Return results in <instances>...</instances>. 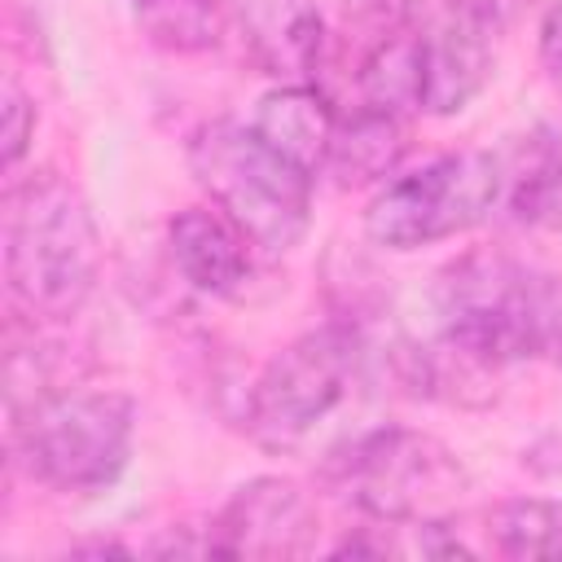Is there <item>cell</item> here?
Listing matches in <instances>:
<instances>
[{"label":"cell","instance_id":"6da1fadb","mask_svg":"<svg viewBox=\"0 0 562 562\" xmlns=\"http://www.w3.org/2000/svg\"><path fill=\"white\" fill-rule=\"evenodd\" d=\"M435 316V347L474 386L522 360L562 364V281L505 250L483 246L443 263Z\"/></svg>","mask_w":562,"mask_h":562},{"label":"cell","instance_id":"7a4b0ae2","mask_svg":"<svg viewBox=\"0 0 562 562\" xmlns=\"http://www.w3.org/2000/svg\"><path fill=\"white\" fill-rule=\"evenodd\" d=\"M101 233L83 193L40 171L4 198V281L31 321H70L97 290Z\"/></svg>","mask_w":562,"mask_h":562},{"label":"cell","instance_id":"3957f363","mask_svg":"<svg viewBox=\"0 0 562 562\" xmlns=\"http://www.w3.org/2000/svg\"><path fill=\"white\" fill-rule=\"evenodd\" d=\"M189 171L255 250L290 255L312 220V171L272 149L250 123L211 119L189 140Z\"/></svg>","mask_w":562,"mask_h":562},{"label":"cell","instance_id":"277c9868","mask_svg":"<svg viewBox=\"0 0 562 562\" xmlns=\"http://www.w3.org/2000/svg\"><path fill=\"white\" fill-rule=\"evenodd\" d=\"M9 422L18 465L53 492H105L132 461L136 404L123 391L66 386Z\"/></svg>","mask_w":562,"mask_h":562},{"label":"cell","instance_id":"5b68a950","mask_svg":"<svg viewBox=\"0 0 562 562\" xmlns=\"http://www.w3.org/2000/svg\"><path fill=\"white\" fill-rule=\"evenodd\" d=\"M325 474L364 518L391 527L443 518V509L465 492L457 452L413 426H378L347 439L329 457Z\"/></svg>","mask_w":562,"mask_h":562},{"label":"cell","instance_id":"8992f818","mask_svg":"<svg viewBox=\"0 0 562 562\" xmlns=\"http://www.w3.org/2000/svg\"><path fill=\"white\" fill-rule=\"evenodd\" d=\"M369 360L364 334L351 321H329L281 347L246 391V430L263 448L303 443L351 391Z\"/></svg>","mask_w":562,"mask_h":562},{"label":"cell","instance_id":"52a82bcc","mask_svg":"<svg viewBox=\"0 0 562 562\" xmlns=\"http://www.w3.org/2000/svg\"><path fill=\"white\" fill-rule=\"evenodd\" d=\"M505 193L501 158L487 149H452L408 176L386 180L364 206V233L382 250H422L483 224Z\"/></svg>","mask_w":562,"mask_h":562},{"label":"cell","instance_id":"ba28073f","mask_svg":"<svg viewBox=\"0 0 562 562\" xmlns=\"http://www.w3.org/2000/svg\"><path fill=\"white\" fill-rule=\"evenodd\" d=\"M501 0H443L417 31V105L435 119L465 110L496 66Z\"/></svg>","mask_w":562,"mask_h":562},{"label":"cell","instance_id":"9c48e42d","mask_svg":"<svg viewBox=\"0 0 562 562\" xmlns=\"http://www.w3.org/2000/svg\"><path fill=\"white\" fill-rule=\"evenodd\" d=\"M312 544L316 505L294 479L281 474L246 479L206 527V553L215 558H303Z\"/></svg>","mask_w":562,"mask_h":562},{"label":"cell","instance_id":"30bf717a","mask_svg":"<svg viewBox=\"0 0 562 562\" xmlns=\"http://www.w3.org/2000/svg\"><path fill=\"white\" fill-rule=\"evenodd\" d=\"M176 272L211 299H233L250 277V241L220 206H184L167 224Z\"/></svg>","mask_w":562,"mask_h":562},{"label":"cell","instance_id":"8fae6325","mask_svg":"<svg viewBox=\"0 0 562 562\" xmlns=\"http://www.w3.org/2000/svg\"><path fill=\"white\" fill-rule=\"evenodd\" d=\"M246 31L277 75L316 83L329 70V26L312 0H241Z\"/></svg>","mask_w":562,"mask_h":562},{"label":"cell","instance_id":"7c38bea8","mask_svg":"<svg viewBox=\"0 0 562 562\" xmlns=\"http://www.w3.org/2000/svg\"><path fill=\"white\" fill-rule=\"evenodd\" d=\"M334 101L325 97V88L316 83H281L272 92L259 97L250 127L281 149L290 162H299L303 171H325V154H329V136H334Z\"/></svg>","mask_w":562,"mask_h":562},{"label":"cell","instance_id":"4fadbf2b","mask_svg":"<svg viewBox=\"0 0 562 562\" xmlns=\"http://www.w3.org/2000/svg\"><path fill=\"white\" fill-rule=\"evenodd\" d=\"M404 149H408V132H404V119H400L395 110L351 105L347 114L338 110V119H334L325 171H329L342 189H351V184H373V180L395 176Z\"/></svg>","mask_w":562,"mask_h":562},{"label":"cell","instance_id":"5bb4252c","mask_svg":"<svg viewBox=\"0 0 562 562\" xmlns=\"http://www.w3.org/2000/svg\"><path fill=\"white\" fill-rule=\"evenodd\" d=\"M505 193L501 206L531 228H562V127L540 123L531 136L501 158Z\"/></svg>","mask_w":562,"mask_h":562},{"label":"cell","instance_id":"9a60e30c","mask_svg":"<svg viewBox=\"0 0 562 562\" xmlns=\"http://www.w3.org/2000/svg\"><path fill=\"white\" fill-rule=\"evenodd\" d=\"M417 31V0H338V22L329 31V61L347 57V79Z\"/></svg>","mask_w":562,"mask_h":562},{"label":"cell","instance_id":"2e32d148","mask_svg":"<svg viewBox=\"0 0 562 562\" xmlns=\"http://www.w3.org/2000/svg\"><path fill=\"white\" fill-rule=\"evenodd\" d=\"M496 553L505 558H562V501L514 496L487 514Z\"/></svg>","mask_w":562,"mask_h":562},{"label":"cell","instance_id":"e0dca14e","mask_svg":"<svg viewBox=\"0 0 562 562\" xmlns=\"http://www.w3.org/2000/svg\"><path fill=\"white\" fill-rule=\"evenodd\" d=\"M145 35L171 53H206L224 35L220 0H145L136 9Z\"/></svg>","mask_w":562,"mask_h":562},{"label":"cell","instance_id":"ac0fdd59","mask_svg":"<svg viewBox=\"0 0 562 562\" xmlns=\"http://www.w3.org/2000/svg\"><path fill=\"white\" fill-rule=\"evenodd\" d=\"M31 136H35V101L9 79L4 83V132H0V140H4V171H13L22 162Z\"/></svg>","mask_w":562,"mask_h":562},{"label":"cell","instance_id":"d6986e66","mask_svg":"<svg viewBox=\"0 0 562 562\" xmlns=\"http://www.w3.org/2000/svg\"><path fill=\"white\" fill-rule=\"evenodd\" d=\"M540 66L549 88L562 97V0L540 18Z\"/></svg>","mask_w":562,"mask_h":562},{"label":"cell","instance_id":"ffe728a7","mask_svg":"<svg viewBox=\"0 0 562 562\" xmlns=\"http://www.w3.org/2000/svg\"><path fill=\"white\" fill-rule=\"evenodd\" d=\"M132 4H136V9H140V4H145V0H132Z\"/></svg>","mask_w":562,"mask_h":562}]
</instances>
